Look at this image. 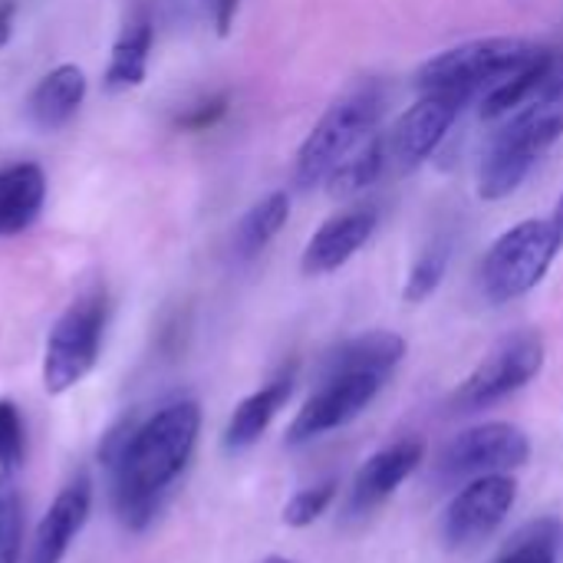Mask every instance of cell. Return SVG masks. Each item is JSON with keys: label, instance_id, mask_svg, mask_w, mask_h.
<instances>
[{"label": "cell", "instance_id": "cell-1", "mask_svg": "<svg viewBox=\"0 0 563 563\" xmlns=\"http://www.w3.org/2000/svg\"><path fill=\"white\" fill-rule=\"evenodd\" d=\"M201 435V409L191 399L162 406L142 426L112 432L102 459L112 468V505L129 531H142L162 511L188 468Z\"/></svg>", "mask_w": 563, "mask_h": 563}, {"label": "cell", "instance_id": "cell-2", "mask_svg": "<svg viewBox=\"0 0 563 563\" xmlns=\"http://www.w3.org/2000/svg\"><path fill=\"white\" fill-rule=\"evenodd\" d=\"M563 139V69L561 76L538 92L531 102L518 106L505 119L492 122V132L478 158V198L505 201L511 198L541 158Z\"/></svg>", "mask_w": 563, "mask_h": 563}, {"label": "cell", "instance_id": "cell-3", "mask_svg": "<svg viewBox=\"0 0 563 563\" xmlns=\"http://www.w3.org/2000/svg\"><path fill=\"white\" fill-rule=\"evenodd\" d=\"M544 49L548 43L531 36H475L429 56L416 73V86L419 92H452L472 106L538 63Z\"/></svg>", "mask_w": 563, "mask_h": 563}, {"label": "cell", "instance_id": "cell-4", "mask_svg": "<svg viewBox=\"0 0 563 563\" xmlns=\"http://www.w3.org/2000/svg\"><path fill=\"white\" fill-rule=\"evenodd\" d=\"M379 119H383L379 82H360L346 89L340 99H333L297 148L294 185L300 191H313L327 185L330 172L376 132Z\"/></svg>", "mask_w": 563, "mask_h": 563}, {"label": "cell", "instance_id": "cell-5", "mask_svg": "<svg viewBox=\"0 0 563 563\" xmlns=\"http://www.w3.org/2000/svg\"><path fill=\"white\" fill-rule=\"evenodd\" d=\"M563 251V228L554 218H528L508 228L478 267V290L492 307L515 303L538 290Z\"/></svg>", "mask_w": 563, "mask_h": 563}, {"label": "cell", "instance_id": "cell-6", "mask_svg": "<svg viewBox=\"0 0 563 563\" xmlns=\"http://www.w3.org/2000/svg\"><path fill=\"white\" fill-rule=\"evenodd\" d=\"M544 360L548 346L538 330H515L501 336L452 393V412H482L511 399L541 376Z\"/></svg>", "mask_w": 563, "mask_h": 563}, {"label": "cell", "instance_id": "cell-7", "mask_svg": "<svg viewBox=\"0 0 563 563\" xmlns=\"http://www.w3.org/2000/svg\"><path fill=\"white\" fill-rule=\"evenodd\" d=\"M102 330H106V297L86 294L79 297L53 327L46 340L43 356V386L46 393L59 396L82 383L102 350Z\"/></svg>", "mask_w": 563, "mask_h": 563}, {"label": "cell", "instance_id": "cell-8", "mask_svg": "<svg viewBox=\"0 0 563 563\" xmlns=\"http://www.w3.org/2000/svg\"><path fill=\"white\" fill-rule=\"evenodd\" d=\"M465 106L468 102L452 92H419V99L386 132L389 172L412 175L416 168H422L442 148Z\"/></svg>", "mask_w": 563, "mask_h": 563}, {"label": "cell", "instance_id": "cell-9", "mask_svg": "<svg viewBox=\"0 0 563 563\" xmlns=\"http://www.w3.org/2000/svg\"><path fill=\"white\" fill-rule=\"evenodd\" d=\"M531 459V439L521 426L511 422H485L455 435L435 462V472L449 482L482 478V475H508Z\"/></svg>", "mask_w": 563, "mask_h": 563}, {"label": "cell", "instance_id": "cell-10", "mask_svg": "<svg viewBox=\"0 0 563 563\" xmlns=\"http://www.w3.org/2000/svg\"><path fill=\"white\" fill-rule=\"evenodd\" d=\"M386 386L379 373H323L313 396L300 406L287 429V445H307L346 422H353Z\"/></svg>", "mask_w": 563, "mask_h": 563}, {"label": "cell", "instance_id": "cell-11", "mask_svg": "<svg viewBox=\"0 0 563 563\" xmlns=\"http://www.w3.org/2000/svg\"><path fill=\"white\" fill-rule=\"evenodd\" d=\"M518 482L511 475H482L472 478L442 515V541L452 551H468L488 541L515 511Z\"/></svg>", "mask_w": 563, "mask_h": 563}, {"label": "cell", "instance_id": "cell-12", "mask_svg": "<svg viewBox=\"0 0 563 563\" xmlns=\"http://www.w3.org/2000/svg\"><path fill=\"white\" fill-rule=\"evenodd\" d=\"M426 462V445L419 439H402L363 462L356 472L350 495H346V518H366L376 508H383L406 478L416 475V468Z\"/></svg>", "mask_w": 563, "mask_h": 563}, {"label": "cell", "instance_id": "cell-13", "mask_svg": "<svg viewBox=\"0 0 563 563\" xmlns=\"http://www.w3.org/2000/svg\"><path fill=\"white\" fill-rule=\"evenodd\" d=\"M376 228H379V214L373 208H350V211L327 218L313 231L300 257V271L307 277H327V274L343 271L373 241Z\"/></svg>", "mask_w": 563, "mask_h": 563}, {"label": "cell", "instance_id": "cell-14", "mask_svg": "<svg viewBox=\"0 0 563 563\" xmlns=\"http://www.w3.org/2000/svg\"><path fill=\"white\" fill-rule=\"evenodd\" d=\"M89 508H92V482L86 475L73 478L59 495L56 501L49 505V511L43 515L36 534H33V544H30V554L23 563H59L66 558L73 538L82 531L86 518H89Z\"/></svg>", "mask_w": 563, "mask_h": 563}, {"label": "cell", "instance_id": "cell-15", "mask_svg": "<svg viewBox=\"0 0 563 563\" xmlns=\"http://www.w3.org/2000/svg\"><path fill=\"white\" fill-rule=\"evenodd\" d=\"M290 393H294V369H284L267 386H261L257 393H251L247 399H241L238 409H234V416L228 419L224 449L228 452H247L251 445H257L261 435L267 432V426L274 422V416L290 399Z\"/></svg>", "mask_w": 563, "mask_h": 563}, {"label": "cell", "instance_id": "cell-16", "mask_svg": "<svg viewBox=\"0 0 563 563\" xmlns=\"http://www.w3.org/2000/svg\"><path fill=\"white\" fill-rule=\"evenodd\" d=\"M82 96H86V76L79 66H56L53 73H46L36 89L30 92V102H26V112H30V122L43 132H53L59 125H66L76 109L82 106Z\"/></svg>", "mask_w": 563, "mask_h": 563}, {"label": "cell", "instance_id": "cell-17", "mask_svg": "<svg viewBox=\"0 0 563 563\" xmlns=\"http://www.w3.org/2000/svg\"><path fill=\"white\" fill-rule=\"evenodd\" d=\"M406 360V340L393 330H369L346 343H340L327 363L323 373H379L393 376V369Z\"/></svg>", "mask_w": 563, "mask_h": 563}, {"label": "cell", "instance_id": "cell-18", "mask_svg": "<svg viewBox=\"0 0 563 563\" xmlns=\"http://www.w3.org/2000/svg\"><path fill=\"white\" fill-rule=\"evenodd\" d=\"M46 198V178L36 165H10L0 172V238H13L26 231Z\"/></svg>", "mask_w": 563, "mask_h": 563}, {"label": "cell", "instance_id": "cell-19", "mask_svg": "<svg viewBox=\"0 0 563 563\" xmlns=\"http://www.w3.org/2000/svg\"><path fill=\"white\" fill-rule=\"evenodd\" d=\"M389 172V152H386V132H373L356 152H350L327 178V195L336 201H350L363 191H369L373 185H379V178Z\"/></svg>", "mask_w": 563, "mask_h": 563}, {"label": "cell", "instance_id": "cell-20", "mask_svg": "<svg viewBox=\"0 0 563 563\" xmlns=\"http://www.w3.org/2000/svg\"><path fill=\"white\" fill-rule=\"evenodd\" d=\"M290 218V195L287 191H271L264 195L254 208L244 211L231 234V251L238 261H254L257 254L267 251V244L284 231Z\"/></svg>", "mask_w": 563, "mask_h": 563}, {"label": "cell", "instance_id": "cell-21", "mask_svg": "<svg viewBox=\"0 0 563 563\" xmlns=\"http://www.w3.org/2000/svg\"><path fill=\"white\" fill-rule=\"evenodd\" d=\"M148 49H152V23L145 13L132 16L122 30V36L112 46V59L106 69V89L109 92H122L132 89L145 79V66H148Z\"/></svg>", "mask_w": 563, "mask_h": 563}, {"label": "cell", "instance_id": "cell-22", "mask_svg": "<svg viewBox=\"0 0 563 563\" xmlns=\"http://www.w3.org/2000/svg\"><path fill=\"white\" fill-rule=\"evenodd\" d=\"M452 254H455V238L449 231H435L422 251L416 254L409 274H406V284H402V300L406 303H426L445 280L449 274V264H452Z\"/></svg>", "mask_w": 563, "mask_h": 563}, {"label": "cell", "instance_id": "cell-23", "mask_svg": "<svg viewBox=\"0 0 563 563\" xmlns=\"http://www.w3.org/2000/svg\"><path fill=\"white\" fill-rule=\"evenodd\" d=\"M563 554V525L558 518L531 521L518 538L505 548V554L495 563H561Z\"/></svg>", "mask_w": 563, "mask_h": 563}, {"label": "cell", "instance_id": "cell-24", "mask_svg": "<svg viewBox=\"0 0 563 563\" xmlns=\"http://www.w3.org/2000/svg\"><path fill=\"white\" fill-rule=\"evenodd\" d=\"M23 501L13 472H0V563H20Z\"/></svg>", "mask_w": 563, "mask_h": 563}, {"label": "cell", "instance_id": "cell-25", "mask_svg": "<svg viewBox=\"0 0 563 563\" xmlns=\"http://www.w3.org/2000/svg\"><path fill=\"white\" fill-rule=\"evenodd\" d=\"M336 492H340L336 478L297 492V495L287 501V508H284V525H287V528H310V525H317V521L327 515V508L333 505Z\"/></svg>", "mask_w": 563, "mask_h": 563}, {"label": "cell", "instance_id": "cell-26", "mask_svg": "<svg viewBox=\"0 0 563 563\" xmlns=\"http://www.w3.org/2000/svg\"><path fill=\"white\" fill-rule=\"evenodd\" d=\"M23 422L13 402L0 399V472H16L23 462Z\"/></svg>", "mask_w": 563, "mask_h": 563}, {"label": "cell", "instance_id": "cell-27", "mask_svg": "<svg viewBox=\"0 0 563 563\" xmlns=\"http://www.w3.org/2000/svg\"><path fill=\"white\" fill-rule=\"evenodd\" d=\"M205 7L211 13V23H214L218 36H228L231 26H234V16H238L241 0H205Z\"/></svg>", "mask_w": 563, "mask_h": 563}, {"label": "cell", "instance_id": "cell-28", "mask_svg": "<svg viewBox=\"0 0 563 563\" xmlns=\"http://www.w3.org/2000/svg\"><path fill=\"white\" fill-rule=\"evenodd\" d=\"M13 33V3H0V46L10 43Z\"/></svg>", "mask_w": 563, "mask_h": 563}, {"label": "cell", "instance_id": "cell-29", "mask_svg": "<svg viewBox=\"0 0 563 563\" xmlns=\"http://www.w3.org/2000/svg\"><path fill=\"white\" fill-rule=\"evenodd\" d=\"M551 218H554V221L563 228V191H561V198H558V205H554V214H551Z\"/></svg>", "mask_w": 563, "mask_h": 563}, {"label": "cell", "instance_id": "cell-30", "mask_svg": "<svg viewBox=\"0 0 563 563\" xmlns=\"http://www.w3.org/2000/svg\"><path fill=\"white\" fill-rule=\"evenodd\" d=\"M261 563H297V561H290V558H267V561H261Z\"/></svg>", "mask_w": 563, "mask_h": 563}]
</instances>
